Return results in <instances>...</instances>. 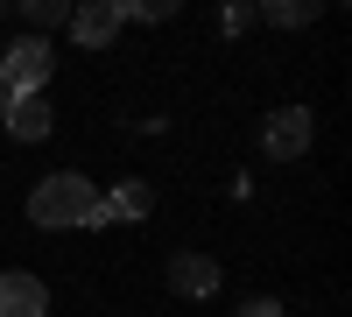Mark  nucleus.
<instances>
[{
	"mask_svg": "<svg viewBox=\"0 0 352 317\" xmlns=\"http://www.w3.org/2000/svg\"><path fill=\"white\" fill-rule=\"evenodd\" d=\"M50 71H56L50 43H43V36H21L8 56H0V106H8V99H43Z\"/></svg>",
	"mask_w": 352,
	"mask_h": 317,
	"instance_id": "2",
	"label": "nucleus"
},
{
	"mask_svg": "<svg viewBox=\"0 0 352 317\" xmlns=\"http://www.w3.org/2000/svg\"><path fill=\"white\" fill-rule=\"evenodd\" d=\"M261 21V8H226V36H240V28H254Z\"/></svg>",
	"mask_w": 352,
	"mask_h": 317,
	"instance_id": "12",
	"label": "nucleus"
},
{
	"mask_svg": "<svg viewBox=\"0 0 352 317\" xmlns=\"http://www.w3.org/2000/svg\"><path fill=\"white\" fill-rule=\"evenodd\" d=\"M99 205L92 177H78V169H56V177H43L36 190H28V226H43V233H71V226H85Z\"/></svg>",
	"mask_w": 352,
	"mask_h": 317,
	"instance_id": "1",
	"label": "nucleus"
},
{
	"mask_svg": "<svg viewBox=\"0 0 352 317\" xmlns=\"http://www.w3.org/2000/svg\"><path fill=\"white\" fill-rule=\"evenodd\" d=\"M261 21H275V28H303V21H317V0H268V8H261Z\"/></svg>",
	"mask_w": 352,
	"mask_h": 317,
	"instance_id": "9",
	"label": "nucleus"
},
{
	"mask_svg": "<svg viewBox=\"0 0 352 317\" xmlns=\"http://www.w3.org/2000/svg\"><path fill=\"white\" fill-rule=\"evenodd\" d=\"M240 317H282V303H275V296H247Z\"/></svg>",
	"mask_w": 352,
	"mask_h": 317,
	"instance_id": "13",
	"label": "nucleus"
},
{
	"mask_svg": "<svg viewBox=\"0 0 352 317\" xmlns=\"http://www.w3.org/2000/svg\"><path fill=\"white\" fill-rule=\"evenodd\" d=\"M169 289L176 296H212L219 289V261L212 254H169Z\"/></svg>",
	"mask_w": 352,
	"mask_h": 317,
	"instance_id": "6",
	"label": "nucleus"
},
{
	"mask_svg": "<svg viewBox=\"0 0 352 317\" xmlns=\"http://www.w3.org/2000/svg\"><path fill=\"white\" fill-rule=\"evenodd\" d=\"M148 205H155V190L141 184V177H127L120 190L106 197V212H113V219H148Z\"/></svg>",
	"mask_w": 352,
	"mask_h": 317,
	"instance_id": "8",
	"label": "nucleus"
},
{
	"mask_svg": "<svg viewBox=\"0 0 352 317\" xmlns=\"http://www.w3.org/2000/svg\"><path fill=\"white\" fill-rule=\"evenodd\" d=\"M0 120H8L14 141H50L56 113H50V99H8V106H0Z\"/></svg>",
	"mask_w": 352,
	"mask_h": 317,
	"instance_id": "7",
	"label": "nucleus"
},
{
	"mask_svg": "<svg viewBox=\"0 0 352 317\" xmlns=\"http://www.w3.org/2000/svg\"><path fill=\"white\" fill-rule=\"evenodd\" d=\"M71 36L85 50H106L120 36V0H92V8H71Z\"/></svg>",
	"mask_w": 352,
	"mask_h": 317,
	"instance_id": "5",
	"label": "nucleus"
},
{
	"mask_svg": "<svg viewBox=\"0 0 352 317\" xmlns=\"http://www.w3.org/2000/svg\"><path fill=\"white\" fill-rule=\"evenodd\" d=\"M169 0H120V21H169Z\"/></svg>",
	"mask_w": 352,
	"mask_h": 317,
	"instance_id": "11",
	"label": "nucleus"
},
{
	"mask_svg": "<svg viewBox=\"0 0 352 317\" xmlns=\"http://www.w3.org/2000/svg\"><path fill=\"white\" fill-rule=\"evenodd\" d=\"M21 21H28V28H64L71 8H64V0H21Z\"/></svg>",
	"mask_w": 352,
	"mask_h": 317,
	"instance_id": "10",
	"label": "nucleus"
},
{
	"mask_svg": "<svg viewBox=\"0 0 352 317\" xmlns=\"http://www.w3.org/2000/svg\"><path fill=\"white\" fill-rule=\"evenodd\" d=\"M0 317H50V282L28 268L0 275Z\"/></svg>",
	"mask_w": 352,
	"mask_h": 317,
	"instance_id": "4",
	"label": "nucleus"
},
{
	"mask_svg": "<svg viewBox=\"0 0 352 317\" xmlns=\"http://www.w3.org/2000/svg\"><path fill=\"white\" fill-rule=\"evenodd\" d=\"M310 141H317V113L310 106H282V113H268V127H261V155L296 162V155H310Z\"/></svg>",
	"mask_w": 352,
	"mask_h": 317,
	"instance_id": "3",
	"label": "nucleus"
}]
</instances>
